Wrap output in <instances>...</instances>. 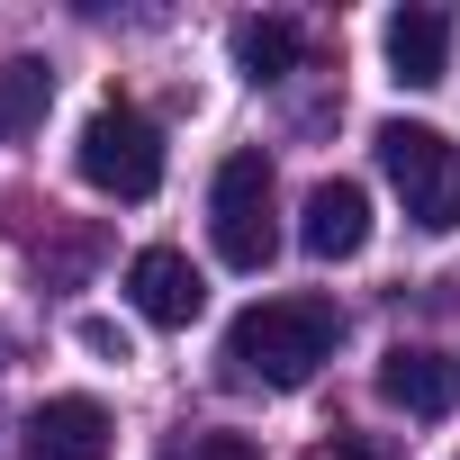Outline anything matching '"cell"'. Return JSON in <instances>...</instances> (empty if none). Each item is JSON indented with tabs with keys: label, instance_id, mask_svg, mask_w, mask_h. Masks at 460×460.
Instances as JSON below:
<instances>
[{
	"label": "cell",
	"instance_id": "cell-1",
	"mask_svg": "<svg viewBox=\"0 0 460 460\" xmlns=\"http://www.w3.org/2000/svg\"><path fill=\"white\" fill-rule=\"evenodd\" d=\"M343 343V316L325 298H253L235 325H226V361L262 388H307Z\"/></svg>",
	"mask_w": 460,
	"mask_h": 460
},
{
	"label": "cell",
	"instance_id": "cell-2",
	"mask_svg": "<svg viewBox=\"0 0 460 460\" xmlns=\"http://www.w3.org/2000/svg\"><path fill=\"white\" fill-rule=\"evenodd\" d=\"M370 145H379V172L406 199V217L424 226V235H451V226H460V145L433 136V127H415V118H388Z\"/></svg>",
	"mask_w": 460,
	"mask_h": 460
},
{
	"label": "cell",
	"instance_id": "cell-3",
	"mask_svg": "<svg viewBox=\"0 0 460 460\" xmlns=\"http://www.w3.org/2000/svg\"><path fill=\"white\" fill-rule=\"evenodd\" d=\"M73 163H82V181H91L100 199H154V190H163V136H154V118L127 109V100L91 109Z\"/></svg>",
	"mask_w": 460,
	"mask_h": 460
},
{
	"label": "cell",
	"instance_id": "cell-4",
	"mask_svg": "<svg viewBox=\"0 0 460 460\" xmlns=\"http://www.w3.org/2000/svg\"><path fill=\"white\" fill-rule=\"evenodd\" d=\"M208 235H217V262H235V271H262V262L280 253V226H271V163H262V154H226V163H217Z\"/></svg>",
	"mask_w": 460,
	"mask_h": 460
},
{
	"label": "cell",
	"instance_id": "cell-5",
	"mask_svg": "<svg viewBox=\"0 0 460 460\" xmlns=\"http://www.w3.org/2000/svg\"><path fill=\"white\" fill-rule=\"evenodd\" d=\"M127 298H136V316H145V325H190V316L208 307V280H199V262H190V253L154 244V253H136V262H127Z\"/></svg>",
	"mask_w": 460,
	"mask_h": 460
},
{
	"label": "cell",
	"instance_id": "cell-6",
	"mask_svg": "<svg viewBox=\"0 0 460 460\" xmlns=\"http://www.w3.org/2000/svg\"><path fill=\"white\" fill-rule=\"evenodd\" d=\"M298 244H307L316 262H352V253L370 244V190H361V181H316L307 208H298Z\"/></svg>",
	"mask_w": 460,
	"mask_h": 460
},
{
	"label": "cell",
	"instance_id": "cell-7",
	"mask_svg": "<svg viewBox=\"0 0 460 460\" xmlns=\"http://www.w3.org/2000/svg\"><path fill=\"white\" fill-rule=\"evenodd\" d=\"M28 460H109V406L100 397H46L28 415Z\"/></svg>",
	"mask_w": 460,
	"mask_h": 460
},
{
	"label": "cell",
	"instance_id": "cell-8",
	"mask_svg": "<svg viewBox=\"0 0 460 460\" xmlns=\"http://www.w3.org/2000/svg\"><path fill=\"white\" fill-rule=\"evenodd\" d=\"M379 46H388V82H406V91H433L451 73V19L442 10H397L379 28Z\"/></svg>",
	"mask_w": 460,
	"mask_h": 460
},
{
	"label": "cell",
	"instance_id": "cell-9",
	"mask_svg": "<svg viewBox=\"0 0 460 460\" xmlns=\"http://www.w3.org/2000/svg\"><path fill=\"white\" fill-rule=\"evenodd\" d=\"M379 397H388V406H406V415H442V406L460 397V379H451V361H442V352L397 343V352L379 361Z\"/></svg>",
	"mask_w": 460,
	"mask_h": 460
},
{
	"label": "cell",
	"instance_id": "cell-10",
	"mask_svg": "<svg viewBox=\"0 0 460 460\" xmlns=\"http://www.w3.org/2000/svg\"><path fill=\"white\" fill-rule=\"evenodd\" d=\"M298 19H244L235 28V73L244 82H280V73H298Z\"/></svg>",
	"mask_w": 460,
	"mask_h": 460
},
{
	"label": "cell",
	"instance_id": "cell-11",
	"mask_svg": "<svg viewBox=\"0 0 460 460\" xmlns=\"http://www.w3.org/2000/svg\"><path fill=\"white\" fill-rule=\"evenodd\" d=\"M46 100H55V73H46L37 55L0 64V145H10V136H28V127H46Z\"/></svg>",
	"mask_w": 460,
	"mask_h": 460
},
{
	"label": "cell",
	"instance_id": "cell-12",
	"mask_svg": "<svg viewBox=\"0 0 460 460\" xmlns=\"http://www.w3.org/2000/svg\"><path fill=\"white\" fill-rule=\"evenodd\" d=\"M82 352H100V361H136L127 325H109V316H82Z\"/></svg>",
	"mask_w": 460,
	"mask_h": 460
},
{
	"label": "cell",
	"instance_id": "cell-13",
	"mask_svg": "<svg viewBox=\"0 0 460 460\" xmlns=\"http://www.w3.org/2000/svg\"><path fill=\"white\" fill-rule=\"evenodd\" d=\"M190 460H262V451H253L244 433H199V442H190Z\"/></svg>",
	"mask_w": 460,
	"mask_h": 460
},
{
	"label": "cell",
	"instance_id": "cell-14",
	"mask_svg": "<svg viewBox=\"0 0 460 460\" xmlns=\"http://www.w3.org/2000/svg\"><path fill=\"white\" fill-rule=\"evenodd\" d=\"M325 460H370V451H361V442H343V451H325Z\"/></svg>",
	"mask_w": 460,
	"mask_h": 460
}]
</instances>
